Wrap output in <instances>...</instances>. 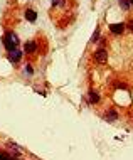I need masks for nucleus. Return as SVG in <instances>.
I'll return each instance as SVG.
<instances>
[{"instance_id": "obj_1", "label": "nucleus", "mask_w": 133, "mask_h": 160, "mask_svg": "<svg viewBox=\"0 0 133 160\" xmlns=\"http://www.w3.org/2000/svg\"><path fill=\"white\" fill-rule=\"evenodd\" d=\"M2 42H3V46H5V49L10 52V51L17 49V46H19V37H17L15 32H7L5 36H3Z\"/></svg>"}, {"instance_id": "obj_2", "label": "nucleus", "mask_w": 133, "mask_h": 160, "mask_svg": "<svg viewBox=\"0 0 133 160\" xmlns=\"http://www.w3.org/2000/svg\"><path fill=\"white\" fill-rule=\"evenodd\" d=\"M94 61L98 64H105L108 62V51L105 49V47H100V49L94 52Z\"/></svg>"}, {"instance_id": "obj_3", "label": "nucleus", "mask_w": 133, "mask_h": 160, "mask_svg": "<svg viewBox=\"0 0 133 160\" xmlns=\"http://www.w3.org/2000/svg\"><path fill=\"white\" fill-rule=\"evenodd\" d=\"M125 29H126L125 24H111L110 25V31H111V34H115V36L123 34V32H125Z\"/></svg>"}, {"instance_id": "obj_4", "label": "nucleus", "mask_w": 133, "mask_h": 160, "mask_svg": "<svg viewBox=\"0 0 133 160\" xmlns=\"http://www.w3.org/2000/svg\"><path fill=\"white\" fill-rule=\"evenodd\" d=\"M20 58H22V52H20L19 49H14V51L8 52V61H10L12 64H17L20 61Z\"/></svg>"}, {"instance_id": "obj_5", "label": "nucleus", "mask_w": 133, "mask_h": 160, "mask_svg": "<svg viewBox=\"0 0 133 160\" xmlns=\"http://www.w3.org/2000/svg\"><path fill=\"white\" fill-rule=\"evenodd\" d=\"M103 118H105V122L113 123V122H116V120H118V113L113 110V108H110V110L105 113V116H103Z\"/></svg>"}, {"instance_id": "obj_6", "label": "nucleus", "mask_w": 133, "mask_h": 160, "mask_svg": "<svg viewBox=\"0 0 133 160\" xmlns=\"http://www.w3.org/2000/svg\"><path fill=\"white\" fill-rule=\"evenodd\" d=\"M36 49H37V44L34 41H29V42H25V46H24V51L27 54H34L36 52Z\"/></svg>"}, {"instance_id": "obj_7", "label": "nucleus", "mask_w": 133, "mask_h": 160, "mask_svg": "<svg viewBox=\"0 0 133 160\" xmlns=\"http://www.w3.org/2000/svg\"><path fill=\"white\" fill-rule=\"evenodd\" d=\"M88 96H89V103H91V105H96V103H100V94H98V91H94V89H89Z\"/></svg>"}, {"instance_id": "obj_8", "label": "nucleus", "mask_w": 133, "mask_h": 160, "mask_svg": "<svg viewBox=\"0 0 133 160\" xmlns=\"http://www.w3.org/2000/svg\"><path fill=\"white\" fill-rule=\"evenodd\" d=\"M25 19H27L29 22H36L37 20V12H34L32 8H27V10H25Z\"/></svg>"}, {"instance_id": "obj_9", "label": "nucleus", "mask_w": 133, "mask_h": 160, "mask_svg": "<svg viewBox=\"0 0 133 160\" xmlns=\"http://www.w3.org/2000/svg\"><path fill=\"white\" fill-rule=\"evenodd\" d=\"M120 7H121L123 10H130V7H131L130 0H120Z\"/></svg>"}, {"instance_id": "obj_10", "label": "nucleus", "mask_w": 133, "mask_h": 160, "mask_svg": "<svg viewBox=\"0 0 133 160\" xmlns=\"http://www.w3.org/2000/svg\"><path fill=\"white\" fill-rule=\"evenodd\" d=\"M12 158H14V157H12L8 152H3V150L0 152V160H12Z\"/></svg>"}, {"instance_id": "obj_11", "label": "nucleus", "mask_w": 133, "mask_h": 160, "mask_svg": "<svg viewBox=\"0 0 133 160\" xmlns=\"http://www.w3.org/2000/svg\"><path fill=\"white\" fill-rule=\"evenodd\" d=\"M98 39H100V27H98L96 31L93 32V36H91V42H96Z\"/></svg>"}, {"instance_id": "obj_12", "label": "nucleus", "mask_w": 133, "mask_h": 160, "mask_svg": "<svg viewBox=\"0 0 133 160\" xmlns=\"http://www.w3.org/2000/svg\"><path fill=\"white\" fill-rule=\"evenodd\" d=\"M25 72H29V74H32V68H31V66H25Z\"/></svg>"}, {"instance_id": "obj_13", "label": "nucleus", "mask_w": 133, "mask_h": 160, "mask_svg": "<svg viewBox=\"0 0 133 160\" xmlns=\"http://www.w3.org/2000/svg\"><path fill=\"white\" fill-rule=\"evenodd\" d=\"M128 27H130V31L133 32V20H130V22H128Z\"/></svg>"}, {"instance_id": "obj_14", "label": "nucleus", "mask_w": 133, "mask_h": 160, "mask_svg": "<svg viewBox=\"0 0 133 160\" xmlns=\"http://www.w3.org/2000/svg\"><path fill=\"white\" fill-rule=\"evenodd\" d=\"M62 0H52V5H57V3H61Z\"/></svg>"}, {"instance_id": "obj_15", "label": "nucleus", "mask_w": 133, "mask_h": 160, "mask_svg": "<svg viewBox=\"0 0 133 160\" xmlns=\"http://www.w3.org/2000/svg\"><path fill=\"white\" fill-rule=\"evenodd\" d=\"M130 3H131V5H133V0H130Z\"/></svg>"}, {"instance_id": "obj_16", "label": "nucleus", "mask_w": 133, "mask_h": 160, "mask_svg": "<svg viewBox=\"0 0 133 160\" xmlns=\"http://www.w3.org/2000/svg\"><path fill=\"white\" fill-rule=\"evenodd\" d=\"M12 160H14V158H12Z\"/></svg>"}]
</instances>
